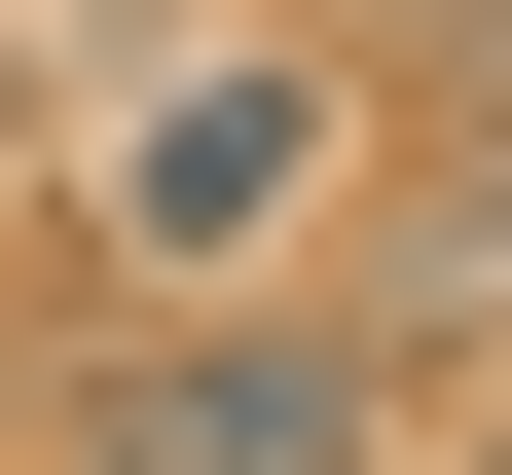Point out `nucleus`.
Segmentation results:
<instances>
[{
    "label": "nucleus",
    "mask_w": 512,
    "mask_h": 475,
    "mask_svg": "<svg viewBox=\"0 0 512 475\" xmlns=\"http://www.w3.org/2000/svg\"><path fill=\"white\" fill-rule=\"evenodd\" d=\"M439 110H512V0H439Z\"/></svg>",
    "instance_id": "4"
},
{
    "label": "nucleus",
    "mask_w": 512,
    "mask_h": 475,
    "mask_svg": "<svg viewBox=\"0 0 512 475\" xmlns=\"http://www.w3.org/2000/svg\"><path fill=\"white\" fill-rule=\"evenodd\" d=\"M74 183H110V256H147V293H256V256L366 183V74H330V37H183L147 110H74Z\"/></svg>",
    "instance_id": "2"
},
{
    "label": "nucleus",
    "mask_w": 512,
    "mask_h": 475,
    "mask_svg": "<svg viewBox=\"0 0 512 475\" xmlns=\"http://www.w3.org/2000/svg\"><path fill=\"white\" fill-rule=\"evenodd\" d=\"M512 329V110H439V183H403V366H476Z\"/></svg>",
    "instance_id": "3"
},
{
    "label": "nucleus",
    "mask_w": 512,
    "mask_h": 475,
    "mask_svg": "<svg viewBox=\"0 0 512 475\" xmlns=\"http://www.w3.org/2000/svg\"><path fill=\"white\" fill-rule=\"evenodd\" d=\"M366 439H403V329H330V293H147L37 402V475H366Z\"/></svg>",
    "instance_id": "1"
},
{
    "label": "nucleus",
    "mask_w": 512,
    "mask_h": 475,
    "mask_svg": "<svg viewBox=\"0 0 512 475\" xmlns=\"http://www.w3.org/2000/svg\"><path fill=\"white\" fill-rule=\"evenodd\" d=\"M476 475H512V402H476Z\"/></svg>",
    "instance_id": "5"
},
{
    "label": "nucleus",
    "mask_w": 512,
    "mask_h": 475,
    "mask_svg": "<svg viewBox=\"0 0 512 475\" xmlns=\"http://www.w3.org/2000/svg\"><path fill=\"white\" fill-rule=\"evenodd\" d=\"M0 475H37V439H0Z\"/></svg>",
    "instance_id": "6"
}]
</instances>
